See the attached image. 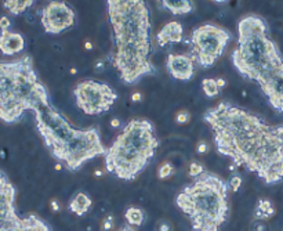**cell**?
<instances>
[{
    "instance_id": "e0dca14e",
    "label": "cell",
    "mask_w": 283,
    "mask_h": 231,
    "mask_svg": "<svg viewBox=\"0 0 283 231\" xmlns=\"http://www.w3.org/2000/svg\"><path fill=\"white\" fill-rule=\"evenodd\" d=\"M162 6L174 15H185L193 10V3L189 0H163Z\"/></svg>"
},
{
    "instance_id": "2e32d148",
    "label": "cell",
    "mask_w": 283,
    "mask_h": 231,
    "mask_svg": "<svg viewBox=\"0 0 283 231\" xmlns=\"http://www.w3.org/2000/svg\"><path fill=\"white\" fill-rule=\"evenodd\" d=\"M92 198L86 193H76L69 201V211L76 216H85L92 208Z\"/></svg>"
},
{
    "instance_id": "d4e9b609",
    "label": "cell",
    "mask_w": 283,
    "mask_h": 231,
    "mask_svg": "<svg viewBox=\"0 0 283 231\" xmlns=\"http://www.w3.org/2000/svg\"><path fill=\"white\" fill-rule=\"evenodd\" d=\"M113 227H115V219L112 216H106V218L102 219V222H101V229L102 230L111 231Z\"/></svg>"
},
{
    "instance_id": "d6a6232c",
    "label": "cell",
    "mask_w": 283,
    "mask_h": 231,
    "mask_svg": "<svg viewBox=\"0 0 283 231\" xmlns=\"http://www.w3.org/2000/svg\"><path fill=\"white\" fill-rule=\"evenodd\" d=\"M50 205H51V209H53V212H58L60 211V205H58V202L56 200L51 201L50 202Z\"/></svg>"
},
{
    "instance_id": "f1b7e54d",
    "label": "cell",
    "mask_w": 283,
    "mask_h": 231,
    "mask_svg": "<svg viewBox=\"0 0 283 231\" xmlns=\"http://www.w3.org/2000/svg\"><path fill=\"white\" fill-rule=\"evenodd\" d=\"M196 151H197V154L203 155L204 152H207V144L203 143V141H202V143H199V144H197Z\"/></svg>"
},
{
    "instance_id": "d6986e66",
    "label": "cell",
    "mask_w": 283,
    "mask_h": 231,
    "mask_svg": "<svg viewBox=\"0 0 283 231\" xmlns=\"http://www.w3.org/2000/svg\"><path fill=\"white\" fill-rule=\"evenodd\" d=\"M33 6V0H7L3 1V7L12 15L25 13L29 7Z\"/></svg>"
},
{
    "instance_id": "8d00e7d4",
    "label": "cell",
    "mask_w": 283,
    "mask_h": 231,
    "mask_svg": "<svg viewBox=\"0 0 283 231\" xmlns=\"http://www.w3.org/2000/svg\"><path fill=\"white\" fill-rule=\"evenodd\" d=\"M86 49H93V44L90 42H87L86 43Z\"/></svg>"
},
{
    "instance_id": "ba28073f",
    "label": "cell",
    "mask_w": 283,
    "mask_h": 231,
    "mask_svg": "<svg viewBox=\"0 0 283 231\" xmlns=\"http://www.w3.org/2000/svg\"><path fill=\"white\" fill-rule=\"evenodd\" d=\"M229 32L224 28L204 24L192 32L191 53L193 61L202 68H210L222 56L229 42Z\"/></svg>"
},
{
    "instance_id": "ffe728a7",
    "label": "cell",
    "mask_w": 283,
    "mask_h": 231,
    "mask_svg": "<svg viewBox=\"0 0 283 231\" xmlns=\"http://www.w3.org/2000/svg\"><path fill=\"white\" fill-rule=\"evenodd\" d=\"M124 218L127 220L129 226H131V227H140L145 222V213L142 212V209H140V208L131 206V208H129L126 211Z\"/></svg>"
},
{
    "instance_id": "5b68a950",
    "label": "cell",
    "mask_w": 283,
    "mask_h": 231,
    "mask_svg": "<svg viewBox=\"0 0 283 231\" xmlns=\"http://www.w3.org/2000/svg\"><path fill=\"white\" fill-rule=\"evenodd\" d=\"M228 188L221 177L204 172L177 195L176 204L195 231H218L229 213Z\"/></svg>"
},
{
    "instance_id": "836d02e7",
    "label": "cell",
    "mask_w": 283,
    "mask_h": 231,
    "mask_svg": "<svg viewBox=\"0 0 283 231\" xmlns=\"http://www.w3.org/2000/svg\"><path fill=\"white\" fill-rule=\"evenodd\" d=\"M111 126L112 127H119V126H120V120L116 118H113L111 120Z\"/></svg>"
},
{
    "instance_id": "ac0fdd59",
    "label": "cell",
    "mask_w": 283,
    "mask_h": 231,
    "mask_svg": "<svg viewBox=\"0 0 283 231\" xmlns=\"http://www.w3.org/2000/svg\"><path fill=\"white\" fill-rule=\"evenodd\" d=\"M277 213L275 208L272 205V202L270 200H260L256 206V211H254V218L256 220H270V219Z\"/></svg>"
},
{
    "instance_id": "1f68e13d",
    "label": "cell",
    "mask_w": 283,
    "mask_h": 231,
    "mask_svg": "<svg viewBox=\"0 0 283 231\" xmlns=\"http://www.w3.org/2000/svg\"><path fill=\"white\" fill-rule=\"evenodd\" d=\"M142 100V96L141 93H138V92H136V93L131 94V101H134V103H138V101Z\"/></svg>"
},
{
    "instance_id": "484cf974",
    "label": "cell",
    "mask_w": 283,
    "mask_h": 231,
    "mask_svg": "<svg viewBox=\"0 0 283 231\" xmlns=\"http://www.w3.org/2000/svg\"><path fill=\"white\" fill-rule=\"evenodd\" d=\"M229 187L231 190L236 193V191H239V188L242 187V177L238 175H235L231 177V181H229Z\"/></svg>"
},
{
    "instance_id": "8fae6325",
    "label": "cell",
    "mask_w": 283,
    "mask_h": 231,
    "mask_svg": "<svg viewBox=\"0 0 283 231\" xmlns=\"http://www.w3.org/2000/svg\"><path fill=\"white\" fill-rule=\"evenodd\" d=\"M272 108L283 113V61L259 82Z\"/></svg>"
},
{
    "instance_id": "7a4b0ae2",
    "label": "cell",
    "mask_w": 283,
    "mask_h": 231,
    "mask_svg": "<svg viewBox=\"0 0 283 231\" xmlns=\"http://www.w3.org/2000/svg\"><path fill=\"white\" fill-rule=\"evenodd\" d=\"M106 7L116 44L113 67L131 85L155 71L149 61V11L142 0H109Z\"/></svg>"
},
{
    "instance_id": "603a6c76",
    "label": "cell",
    "mask_w": 283,
    "mask_h": 231,
    "mask_svg": "<svg viewBox=\"0 0 283 231\" xmlns=\"http://www.w3.org/2000/svg\"><path fill=\"white\" fill-rule=\"evenodd\" d=\"M173 172H174V168H173L172 163H163L159 168V170H158V177L163 180V179L170 177L173 175Z\"/></svg>"
},
{
    "instance_id": "5bb4252c",
    "label": "cell",
    "mask_w": 283,
    "mask_h": 231,
    "mask_svg": "<svg viewBox=\"0 0 283 231\" xmlns=\"http://www.w3.org/2000/svg\"><path fill=\"white\" fill-rule=\"evenodd\" d=\"M183 39H184V29H183V25L179 21L167 22L156 35V42L162 47L169 46V44L181 43Z\"/></svg>"
},
{
    "instance_id": "4dcf8cb0",
    "label": "cell",
    "mask_w": 283,
    "mask_h": 231,
    "mask_svg": "<svg viewBox=\"0 0 283 231\" xmlns=\"http://www.w3.org/2000/svg\"><path fill=\"white\" fill-rule=\"evenodd\" d=\"M275 133H277V136H278V138L282 141V144H283V125H281V126H275Z\"/></svg>"
},
{
    "instance_id": "d590c367",
    "label": "cell",
    "mask_w": 283,
    "mask_h": 231,
    "mask_svg": "<svg viewBox=\"0 0 283 231\" xmlns=\"http://www.w3.org/2000/svg\"><path fill=\"white\" fill-rule=\"evenodd\" d=\"M120 231H136V230H134V229H133L131 226H126V227H123V229H122V230H120Z\"/></svg>"
},
{
    "instance_id": "4fadbf2b",
    "label": "cell",
    "mask_w": 283,
    "mask_h": 231,
    "mask_svg": "<svg viewBox=\"0 0 283 231\" xmlns=\"http://www.w3.org/2000/svg\"><path fill=\"white\" fill-rule=\"evenodd\" d=\"M169 74L177 81H189L195 72V61L187 54H169L166 61Z\"/></svg>"
},
{
    "instance_id": "6da1fadb",
    "label": "cell",
    "mask_w": 283,
    "mask_h": 231,
    "mask_svg": "<svg viewBox=\"0 0 283 231\" xmlns=\"http://www.w3.org/2000/svg\"><path fill=\"white\" fill-rule=\"evenodd\" d=\"M203 119L221 155L254 172L267 184L283 180V144L274 126L227 101L209 110Z\"/></svg>"
},
{
    "instance_id": "277c9868",
    "label": "cell",
    "mask_w": 283,
    "mask_h": 231,
    "mask_svg": "<svg viewBox=\"0 0 283 231\" xmlns=\"http://www.w3.org/2000/svg\"><path fill=\"white\" fill-rule=\"evenodd\" d=\"M50 104L49 96L37 78L31 56L0 61V119L18 122L25 111Z\"/></svg>"
},
{
    "instance_id": "7c38bea8",
    "label": "cell",
    "mask_w": 283,
    "mask_h": 231,
    "mask_svg": "<svg viewBox=\"0 0 283 231\" xmlns=\"http://www.w3.org/2000/svg\"><path fill=\"white\" fill-rule=\"evenodd\" d=\"M0 231H51L36 215L19 218L17 212L0 215Z\"/></svg>"
},
{
    "instance_id": "4316f807",
    "label": "cell",
    "mask_w": 283,
    "mask_h": 231,
    "mask_svg": "<svg viewBox=\"0 0 283 231\" xmlns=\"http://www.w3.org/2000/svg\"><path fill=\"white\" fill-rule=\"evenodd\" d=\"M189 118H191L189 113L180 111V113L177 114V116H176V122H177V123H187V122H189Z\"/></svg>"
},
{
    "instance_id": "8992f818",
    "label": "cell",
    "mask_w": 283,
    "mask_h": 231,
    "mask_svg": "<svg viewBox=\"0 0 283 231\" xmlns=\"http://www.w3.org/2000/svg\"><path fill=\"white\" fill-rule=\"evenodd\" d=\"M238 46L232 53V63L240 75L259 83L270 71L283 61L275 42L268 36L264 19L249 14L238 24Z\"/></svg>"
},
{
    "instance_id": "cb8c5ba5",
    "label": "cell",
    "mask_w": 283,
    "mask_h": 231,
    "mask_svg": "<svg viewBox=\"0 0 283 231\" xmlns=\"http://www.w3.org/2000/svg\"><path fill=\"white\" fill-rule=\"evenodd\" d=\"M188 173H189L192 177H199V176L204 173L203 165L200 162H191L189 163V168H188Z\"/></svg>"
},
{
    "instance_id": "e575fe53",
    "label": "cell",
    "mask_w": 283,
    "mask_h": 231,
    "mask_svg": "<svg viewBox=\"0 0 283 231\" xmlns=\"http://www.w3.org/2000/svg\"><path fill=\"white\" fill-rule=\"evenodd\" d=\"M217 85H218V88L222 89L225 86V81H224L222 78H220V79H217Z\"/></svg>"
},
{
    "instance_id": "30bf717a",
    "label": "cell",
    "mask_w": 283,
    "mask_h": 231,
    "mask_svg": "<svg viewBox=\"0 0 283 231\" xmlns=\"http://www.w3.org/2000/svg\"><path fill=\"white\" fill-rule=\"evenodd\" d=\"M75 18V11L64 1H50L42 11V25L51 35H58L74 26Z\"/></svg>"
},
{
    "instance_id": "9c48e42d",
    "label": "cell",
    "mask_w": 283,
    "mask_h": 231,
    "mask_svg": "<svg viewBox=\"0 0 283 231\" xmlns=\"http://www.w3.org/2000/svg\"><path fill=\"white\" fill-rule=\"evenodd\" d=\"M74 94L78 107L87 115L106 113L117 99L116 92L111 86L97 81L80 82Z\"/></svg>"
},
{
    "instance_id": "44dd1931",
    "label": "cell",
    "mask_w": 283,
    "mask_h": 231,
    "mask_svg": "<svg viewBox=\"0 0 283 231\" xmlns=\"http://www.w3.org/2000/svg\"><path fill=\"white\" fill-rule=\"evenodd\" d=\"M202 89H203L204 94L210 99L217 97L220 94V90H221L217 85V79H211V78H206L202 81Z\"/></svg>"
},
{
    "instance_id": "83f0119b",
    "label": "cell",
    "mask_w": 283,
    "mask_h": 231,
    "mask_svg": "<svg viewBox=\"0 0 283 231\" xmlns=\"http://www.w3.org/2000/svg\"><path fill=\"white\" fill-rule=\"evenodd\" d=\"M10 26H11V21H10V18L3 15V17L0 18V29H1V31H8Z\"/></svg>"
},
{
    "instance_id": "3957f363",
    "label": "cell",
    "mask_w": 283,
    "mask_h": 231,
    "mask_svg": "<svg viewBox=\"0 0 283 231\" xmlns=\"http://www.w3.org/2000/svg\"><path fill=\"white\" fill-rule=\"evenodd\" d=\"M33 113L37 131L51 155L61 161L68 170H78L87 161L106 154L95 127L76 129L51 104L39 107Z\"/></svg>"
},
{
    "instance_id": "52a82bcc",
    "label": "cell",
    "mask_w": 283,
    "mask_h": 231,
    "mask_svg": "<svg viewBox=\"0 0 283 231\" xmlns=\"http://www.w3.org/2000/svg\"><path fill=\"white\" fill-rule=\"evenodd\" d=\"M158 144L152 123L134 119L124 126L106 150L105 168L122 180H134L155 156Z\"/></svg>"
},
{
    "instance_id": "f546056e",
    "label": "cell",
    "mask_w": 283,
    "mask_h": 231,
    "mask_svg": "<svg viewBox=\"0 0 283 231\" xmlns=\"http://www.w3.org/2000/svg\"><path fill=\"white\" fill-rule=\"evenodd\" d=\"M159 231H172V226L169 225L167 222H160L159 227H158Z\"/></svg>"
},
{
    "instance_id": "9a60e30c",
    "label": "cell",
    "mask_w": 283,
    "mask_h": 231,
    "mask_svg": "<svg viewBox=\"0 0 283 231\" xmlns=\"http://www.w3.org/2000/svg\"><path fill=\"white\" fill-rule=\"evenodd\" d=\"M25 49V39L21 33L1 31L0 33V51L6 56L17 54Z\"/></svg>"
},
{
    "instance_id": "7402d4cb",
    "label": "cell",
    "mask_w": 283,
    "mask_h": 231,
    "mask_svg": "<svg viewBox=\"0 0 283 231\" xmlns=\"http://www.w3.org/2000/svg\"><path fill=\"white\" fill-rule=\"evenodd\" d=\"M11 191H15V188L11 184V181L8 180V177L4 175V172L0 170V195L11 193Z\"/></svg>"
}]
</instances>
